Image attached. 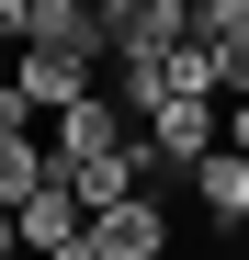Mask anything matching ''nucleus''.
<instances>
[{
    "instance_id": "1",
    "label": "nucleus",
    "mask_w": 249,
    "mask_h": 260,
    "mask_svg": "<svg viewBox=\"0 0 249 260\" xmlns=\"http://www.w3.org/2000/svg\"><path fill=\"white\" fill-rule=\"evenodd\" d=\"M124 136H136V124H124V102H113V91H91V102H68V113L46 124V181H57V170H79V158H113Z\"/></svg>"
},
{
    "instance_id": "2",
    "label": "nucleus",
    "mask_w": 249,
    "mask_h": 260,
    "mask_svg": "<svg viewBox=\"0 0 249 260\" xmlns=\"http://www.w3.org/2000/svg\"><path fill=\"white\" fill-rule=\"evenodd\" d=\"M102 12V46L113 57H170V46H193V12L181 0H91Z\"/></svg>"
},
{
    "instance_id": "3",
    "label": "nucleus",
    "mask_w": 249,
    "mask_h": 260,
    "mask_svg": "<svg viewBox=\"0 0 249 260\" xmlns=\"http://www.w3.org/2000/svg\"><path fill=\"white\" fill-rule=\"evenodd\" d=\"M12 91L57 124L68 102H91V91H102V68H79V57H34V46H23V57H12Z\"/></svg>"
},
{
    "instance_id": "4",
    "label": "nucleus",
    "mask_w": 249,
    "mask_h": 260,
    "mask_svg": "<svg viewBox=\"0 0 249 260\" xmlns=\"http://www.w3.org/2000/svg\"><path fill=\"white\" fill-rule=\"evenodd\" d=\"M91 249H102V260H159V249H170V204H159V192H136V204L91 215Z\"/></svg>"
},
{
    "instance_id": "5",
    "label": "nucleus",
    "mask_w": 249,
    "mask_h": 260,
    "mask_svg": "<svg viewBox=\"0 0 249 260\" xmlns=\"http://www.w3.org/2000/svg\"><path fill=\"white\" fill-rule=\"evenodd\" d=\"M57 192H68L79 215H113V204H136L147 181H136V158L113 147V158H79V170H57Z\"/></svg>"
},
{
    "instance_id": "6",
    "label": "nucleus",
    "mask_w": 249,
    "mask_h": 260,
    "mask_svg": "<svg viewBox=\"0 0 249 260\" xmlns=\"http://www.w3.org/2000/svg\"><path fill=\"white\" fill-rule=\"evenodd\" d=\"M193 204H204V226H249V158L215 147V158L193 170Z\"/></svg>"
},
{
    "instance_id": "7",
    "label": "nucleus",
    "mask_w": 249,
    "mask_h": 260,
    "mask_svg": "<svg viewBox=\"0 0 249 260\" xmlns=\"http://www.w3.org/2000/svg\"><path fill=\"white\" fill-rule=\"evenodd\" d=\"M12 226H23V249H34V260H46V249H68V238H79V226H91V215H79V204H68V192H57V181H46V192H34V204H23V215H12Z\"/></svg>"
},
{
    "instance_id": "8",
    "label": "nucleus",
    "mask_w": 249,
    "mask_h": 260,
    "mask_svg": "<svg viewBox=\"0 0 249 260\" xmlns=\"http://www.w3.org/2000/svg\"><path fill=\"white\" fill-rule=\"evenodd\" d=\"M34 192H46V136H12L0 147V215H23Z\"/></svg>"
},
{
    "instance_id": "9",
    "label": "nucleus",
    "mask_w": 249,
    "mask_h": 260,
    "mask_svg": "<svg viewBox=\"0 0 249 260\" xmlns=\"http://www.w3.org/2000/svg\"><path fill=\"white\" fill-rule=\"evenodd\" d=\"M193 46L238 57V46H249V0H204V12H193Z\"/></svg>"
},
{
    "instance_id": "10",
    "label": "nucleus",
    "mask_w": 249,
    "mask_h": 260,
    "mask_svg": "<svg viewBox=\"0 0 249 260\" xmlns=\"http://www.w3.org/2000/svg\"><path fill=\"white\" fill-rule=\"evenodd\" d=\"M12 136H46V113H34V102L12 91V79H0V147H12Z\"/></svg>"
},
{
    "instance_id": "11",
    "label": "nucleus",
    "mask_w": 249,
    "mask_h": 260,
    "mask_svg": "<svg viewBox=\"0 0 249 260\" xmlns=\"http://www.w3.org/2000/svg\"><path fill=\"white\" fill-rule=\"evenodd\" d=\"M215 124H227V158H249V102H215Z\"/></svg>"
},
{
    "instance_id": "12",
    "label": "nucleus",
    "mask_w": 249,
    "mask_h": 260,
    "mask_svg": "<svg viewBox=\"0 0 249 260\" xmlns=\"http://www.w3.org/2000/svg\"><path fill=\"white\" fill-rule=\"evenodd\" d=\"M0 57H23V0H0Z\"/></svg>"
},
{
    "instance_id": "13",
    "label": "nucleus",
    "mask_w": 249,
    "mask_h": 260,
    "mask_svg": "<svg viewBox=\"0 0 249 260\" xmlns=\"http://www.w3.org/2000/svg\"><path fill=\"white\" fill-rule=\"evenodd\" d=\"M46 260H102V249H91V226H79V238H68V249H46Z\"/></svg>"
},
{
    "instance_id": "14",
    "label": "nucleus",
    "mask_w": 249,
    "mask_h": 260,
    "mask_svg": "<svg viewBox=\"0 0 249 260\" xmlns=\"http://www.w3.org/2000/svg\"><path fill=\"white\" fill-rule=\"evenodd\" d=\"M0 260H23V226H12V215H0Z\"/></svg>"
},
{
    "instance_id": "15",
    "label": "nucleus",
    "mask_w": 249,
    "mask_h": 260,
    "mask_svg": "<svg viewBox=\"0 0 249 260\" xmlns=\"http://www.w3.org/2000/svg\"><path fill=\"white\" fill-rule=\"evenodd\" d=\"M181 12H204V0H181Z\"/></svg>"
}]
</instances>
